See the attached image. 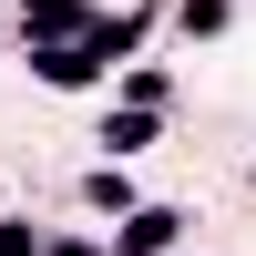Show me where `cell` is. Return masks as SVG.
Returning a JSON list of instances; mask_svg holds the SVG:
<instances>
[{
  "label": "cell",
  "instance_id": "3",
  "mask_svg": "<svg viewBox=\"0 0 256 256\" xmlns=\"http://www.w3.org/2000/svg\"><path fill=\"white\" fill-rule=\"evenodd\" d=\"M20 20L31 31H72V0H20Z\"/></svg>",
  "mask_w": 256,
  "mask_h": 256
},
{
  "label": "cell",
  "instance_id": "4",
  "mask_svg": "<svg viewBox=\"0 0 256 256\" xmlns=\"http://www.w3.org/2000/svg\"><path fill=\"white\" fill-rule=\"evenodd\" d=\"M184 31H226V0H184Z\"/></svg>",
  "mask_w": 256,
  "mask_h": 256
},
{
  "label": "cell",
  "instance_id": "2",
  "mask_svg": "<svg viewBox=\"0 0 256 256\" xmlns=\"http://www.w3.org/2000/svg\"><path fill=\"white\" fill-rule=\"evenodd\" d=\"M102 144H113V154H134V144H154V102H134V113H113V123H102Z\"/></svg>",
  "mask_w": 256,
  "mask_h": 256
},
{
  "label": "cell",
  "instance_id": "1",
  "mask_svg": "<svg viewBox=\"0 0 256 256\" xmlns=\"http://www.w3.org/2000/svg\"><path fill=\"white\" fill-rule=\"evenodd\" d=\"M174 246V216L164 205H134V226H123V256H164Z\"/></svg>",
  "mask_w": 256,
  "mask_h": 256
}]
</instances>
